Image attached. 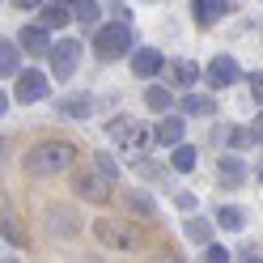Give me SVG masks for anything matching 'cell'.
I'll return each instance as SVG.
<instances>
[{"mask_svg":"<svg viewBox=\"0 0 263 263\" xmlns=\"http://www.w3.org/2000/svg\"><path fill=\"white\" fill-rule=\"evenodd\" d=\"M127 208H132V212H140V217H144V221H149V217H153V204H149V200H144V195H140V191H127Z\"/></svg>","mask_w":263,"mask_h":263,"instance_id":"22","label":"cell"},{"mask_svg":"<svg viewBox=\"0 0 263 263\" xmlns=\"http://www.w3.org/2000/svg\"><path fill=\"white\" fill-rule=\"evenodd\" d=\"M22 47H26V55H47V51H51L47 26H26V30H22Z\"/></svg>","mask_w":263,"mask_h":263,"instance_id":"8","label":"cell"},{"mask_svg":"<svg viewBox=\"0 0 263 263\" xmlns=\"http://www.w3.org/2000/svg\"><path fill=\"white\" fill-rule=\"evenodd\" d=\"M0 229H5V234H9L13 242H17V246L26 242V234H22V225H17V221H13V217H5V225H0Z\"/></svg>","mask_w":263,"mask_h":263,"instance_id":"25","label":"cell"},{"mask_svg":"<svg viewBox=\"0 0 263 263\" xmlns=\"http://www.w3.org/2000/svg\"><path fill=\"white\" fill-rule=\"evenodd\" d=\"M98 17H102L98 0H77V5H72V22H85V26H93Z\"/></svg>","mask_w":263,"mask_h":263,"instance_id":"14","label":"cell"},{"mask_svg":"<svg viewBox=\"0 0 263 263\" xmlns=\"http://www.w3.org/2000/svg\"><path fill=\"white\" fill-rule=\"evenodd\" d=\"M77 195H85V200H93V204H106L110 200V178L106 174L93 178V170H81L77 174Z\"/></svg>","mask_w":263,"mask_h":263,"instance_id":"4","label":"cell"},{"mask_svg":"<svg viewBox=\"0 0 263 263\" xmlns=\"http://www.w3.org/2000/svg\"><path fill=\"white\" fill-rule=\"evenodd\" d=\"M187 238H191V242H208V225H204L200 217L187 221Z\"/></svg>","mask_w":263,"mask_h":263,"instance_id":"24","label":"cell"},{"mask_svg":"<svg viewBox=\"0 0 263 263\" xmlns=\"http://www.w3.org/2000/svg\"><path fill=\"white\" fill-rule=\"evenodd\" d=\"M229 9H238V0H191V13L200 26H212L217 17H225Z\"/></svg>","mask_w":263,"mask_h":263,"instance_id":"5","label":"cell"},{"mask_svg":"<svg viewBox=\"0 0 263 263\" xmlns=\"http://www.w3.org/2000/svg\"><path fill=\"white\" fill-rule=\"evenodd\" d=\"M77 161V149L68 140H43V144H34V149L26 153V174H34V178H51V174H60V170H68Z\"/></svg>","mask_w":263,"mask_h":263,"instance_id":"1","label":"cell"},{"mask_svg":"<svg viewBox=\"0 0 263 263\" xmlns=\"http://www.w3.org/2000/svg\"><path fill=\"white\" fill-rule=\"evenodd\" d=\"M144 102H149V110H166L174 98H170V89H161V85H149L144 89Z\"/></svg>","mask_w":263,"mask_h":263,"instance_id":"18","label":"cell"},{"mask_svg":"<svg viewBox=\"0 0 263 263\" xmlns=\"http://www.w3.org/2000/svg\"><path fill=\"white\" fill-rule=\"evenodd\" d=\"M242 72H238V60H229V55H217V60H212L208 64V81H212V85H234V81H238Z\"/></svg>","mask_w":263,"mask_h":263,"instance_id":"7","label":"cell"},{"mask_svg":"<svg viewBox=\"0 0 263 263\" xmlns=\"http://www.w3.org/2000/svg\"><path fill=\"white\" fill-rule=\"evenodd\" d=\"M43 98H47V77L43 72L17 77V102H43Z\"/></svg>","mask_w":263,"mask_h":263,"instance_id":"6","label":"cell"},{"mask_svg":"<svg viewBox=\"0 0 263 263\" xmlns=\"http://www.w3.org/2000/svg\"><path fill=\"white\" fill-rule=\"evenodd\" d=\"M5 106H9V98H5V93H0V115H5Z\"/></svg>","mask_w":263,"mask_h":263,"instance_id":"31","label":"cell"},{"mask_svg":"<svg viewBox=\"0 0 263 263\" xmlns=\"http://www.w3.org/2000/svg\"><path fill=\"white\" fill-rule=\"evenodd\" d=\"M251 93H255V102H263V72L251 77Z\"/></svg>","mask_w":263,"mask_h":263,"instance_id":"28","label":"cell"},{"mask_svg":"<svg viewBox=\"0 0 263 263\" xmlns=\"http://www.w3.org/2000/svg\"><path fill=\"white\" fill-rule=\"evenodd\" d=\"M47 217H51V229H55V234H64V238H72V234H77V217H72V208H51Z\"/></svg>","mask_w":263,"mask_h":263,"instance_id":"10","label":"cell"},{"mask_svg":"<svg viewBox=\"0 0 263 263\" xmlns=\"http://www.w3.org/2000/svg\"><path fill=\"white\" fill-rule=\"evenodd\" d=\"M251 136H255V140H263V115L255 119V132H251Z\"/></svg>","mask_w":263,"mask_h":263,"instance_id":"30","label":"cell"},{"mask_svg":"<svg viewBox=\"0 0 263 263\" xmlns=\"http://www.w3.org/2000/svg\"><path fill=\"white\" fill-rule=\"evenodd\" d=\"M170 77L178 81V85H191V81L200 77V68H195L191 60H178V64H170Z\"/></svg>","mask_w":263,"mask_h":263,"instance_id":"17","label":"cell"},{"mask_svg":"<svg viewBox=\"0 0 263 263\" xmlns=\"http://www.w3.org/2000/svg\"><path fill=\"white\" fill-rule=\"evenodd\" d=\"M242 161L238 157H221V178H225V183H242Z\"/></svg>","mask_w":263,"mask_h":263,"instance_id":"21","label":"cell"},{"mask_svg":"<svg viewBox=\"0 0 263 263\" xmlns=\"http://www.w3.org/2000/svg\"><path fill=\"white\" fill-rule=\"evenodd\" d=\"M98 238H102V242H110V246H127V242H132V234H127V229H115L110 221H98Z\"/></svg>","mask_w":263,"mask_h":263,"instance_id":"16","label":"cell"},{"mask_svg":"<svg viewBox=\"0 0 263 263\" xmlns=\"http://www.w3.org/2000/svg\"><path fill=\"white\" fill-rule=\"evenodd\" d=\"M60 115H72V119H85V115H89V98H68V102H60Z\"/></svg>","mask_w":263,"mask_h":263,"instance_id":"20","label":"cell"},{"mask_svg":"<svg viewBox=\"0 0 263 263\" xmlns=\"http://www.w3.org/2000/svg\"><path fill=\"white\" fill-rule=\"evenodd\" d=\"M229 140H234V144H238V149H246V144H251L255 136H251V132H242V127H238V132H229Z\"/></svg>","mask_w":263,"mask_h":263,"instance_id":"26","label":"cell"},{"mask_svg":"<svg viewBox=\"0 0 263 263\" xmlns=\"http://www.w3.org/2000/svg\"><path fill=\"white\" fill-rule=\"evenodd\" d=\"M170 161H174V170H178V174H191V170H195V149H187V144H178Z\"/></svg>","mask_w":263,"mask_h":263,"instance_id":"19","label":"cell"},{"mask_svg":"<svg viewBox=\"0 0 263 263\" xmlns=\"http://www.w3.org/2000/svg\"><path fill=\"white\" fill-rule=\"evenodd\" d=\"M217 221H221L225 229H242L246 217H242V208H221V212H217Z\"/></svg>","mask_w":263,"mask_h":263,"instance_id":"23","label":"cell"},{"mask_svg":"<svg viewBox=\"0 0 263 263\" xmlns=\"http://www.w3.org/2000/svg\"><path fill=\"white\" fill-rule=\"evenodd\" d=\"M153 140H157V144H178V140H183V119L157 123V127H153Z\"/></svg>","mask_w":263,"mask_h":263,"instance_id":"11","label":"cell"},{"mask_svg":"<svg viewBox=\"0 0 263 263\" xmlns=\"http://www.w3.org/2000/svg\"><path fill=\"white\" fill-rule=\"evenodd\" d=\"M161 68V51H136L132 55V72L136 77H153Z\"/></svg>","mask_w":263,"mask_h":263,"instance_id":"9","label":"cell"},{"mask_svg":"<svg viewBox=\"0 0 263 263\" xmlns=\"http://www.w3.org/2000/svg\"><path fill=\"white\" fill-rule=\"evenodd\" d=\"M183 110L187 115H217V102H212L208 93H187L183 98Z\"/></svg>","mask_w":263,"mask_h":263,"instance_id":"13","label":"cell"},{"mask_svg":"<svg viewBox=\"0 0 263 263\" xmlns=\"http://www.w3.org/2000/svg\"><path fill=\"white\" fill-rule=\"evenodd\" d=\"M13 5H17V9H39L43 0H13Z\"/></svg>","mask_w":263,"mask_h":263,"instance_id":"29","label":"cell"},{"mask_svg":"<svg viewBox=\"0 0 263 263\" xmlns=\"http://www.w3.org/2000/svg\"><path fill=\"white\" fill-rule=\"evenodd\" d=\"M259 178H263V170H259Z\"/></svg>","mask_w":263,"mask_h":263,"instance_id":"32","label":"cell"},{"mask_svg":"<svg viewBox=\"0 0 263 263\" xmlns=\"http://www.w3.org/2000/svg\"><path fill=\"white\" fill-rule=\"evenodd\" d=\"M204 259H212V263H225L229 259V251H225V246H208V255Z\"/></svg>","mask_w":263,"mask_h":263,"instance_id":"27","label":"cell"},{"mask_svg":"<svg viewBox=\"0 0 263 263\" xmlns=\"http://www.w3.org/2000/svg\"><path fill=\"white\" fill-rule=\"evenodd\" d=\"M68 22H72V9H64V5H47V9H43V26H47V30L68 26Z\"/></svg>","mask_w":263,"mask_h":263,"instance_id":"15","label":"cell"},{"mask_svg":"<svg viewBox=\"0 0 263 263\" xmlns=\"http://www.w3.org/2000/svg\"><path fill=\"white\" fill-rule=\"evenodd\" d=\"M51 72L60 77V81H68L72 72H77V60H81V43L77 39H60V43H51Z\"/></svg>","mask_w":263,"mask_h":263,"instance_id":"3","label":"cell"},{"mask_svg":"<svg viewBox=\"0 0 263 263\" xmlns=\"http://www.w3.org/2000/svg\"><path fill=\"white\" fill-rule=\"evenodd\" d=\"M93 51L102 55V60L127 55V51H132V30H127V22H106V26L93 34Z\"/></svg>","mask_w":263,"mask_h":263,"instance_id":"2","label":"cell"},{"mask_svg":"<svg viewBox=\"0 0 263 263\" xmlns=\"http://www.w3.org/2000/svg\"><path fill=\"white\" fill-rule=\"evenodd\" d=\"M17 60H22V51H17L9 39H0V77H13V72H17Z\"/></svg>","mask_w":263,"mask_h":263,"instance_id":"12","label":"cell"}]
</instances>
